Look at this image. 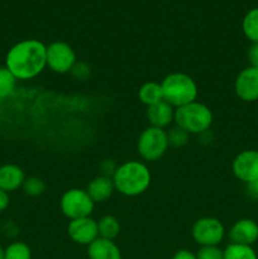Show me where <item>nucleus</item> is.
I'll use <instances>...</instances> for the list:
<instances>
[{"instance_id":"nucleus-1","label":"nucleus","mask_w":258,"mask_h":259,"mask_svg":"<svg viewBox=\"0 0 258 259\" xmlns=\"http://www.w3.org/2000/svg\"><path fill=\"white\" fill-rule=\"evenodd\" d=\"M47 46L38 39H24L15 43L7 53L5 67L17 80H30L39 75L47 66Z\"/></svg>"},{"instance_id":"nucleus-2","label":"nucleus","mask_w":258,"mask_h":259,"mask_svg":"<svg viewBox=\"0 0 258 259\" xmlns=\"http://www.w3.org/2000/svg\"><path fill=\"white\" fill-rule=\"evenodd\" d=\"M113 182L116 191L124 196H138L149 187L151 172L142 162L129 161L116 168Z\"/></svg>"},{"instance_id":"nucleus-3","label":"nucleus","mask_w":258,"mask_h":259,"mask_svg":"<svg viewBox=\"0 0 258 259\" xmlns=\"http://www.w3.org/2000/svg\"><path fill=\"white\" fill-rule=\"evenodd\" d=\"M161 88L163 100L176 109L196 101L197 86L186 73H169L161 82Z\"/></svg>"},{"instance_id":"nucleus-4","label":"nucleus","mask_w":258,"mask_h":259,"mask_svg":"<svg viewBox=\"0 0 258 259\" xmlns=\"http://www.w3.org/2000/svg\"><path fill=\"white\" fill-rule=\"evenodd\" d=\"M175 123L189 134H201L212 124V113L201 103H190L175 110Z\"/></svg>"},{"instance_id":"nucleus-5","label":"nucleus","mask_w":258,"mask_h":259,"mask_svg":"<svg viewBox=\"0 0 258 259\" xmlns=\"http://www.w3.org/2000/svg\"><path fill=\"white\" fill-rule=\"evenodd\" d=\"M167 148H168V141H167L166 131L154 126L144 129L137 143L139 156L148 162L158 161L159 158H162Z\"/></svg>"},{"instance_id":"nucleus-6","label":"nucleus","mask_w":258,"mask_h":259,"mask_svg":"<svg viewBox=\"0 0 258 259\" xmlns=\"http://www.w3.org/2000/svg\"><path fill=\"white\" fill-rule=\"evenodd\" d=\"M95 202L88 192L81 189H71L61 197V211L70 220L90 217Z\"/></svg>"},{"instance_id":"nucleus-7","label":"nucleus","mask_w":258,"mask_h":259,"mask_svg":"<svg viewBox=\"0 0 258 259\" xmlns=\"http://www.w3.org/2000/svg\"><path fill=\"white\" fill-rule=\"evenodd\" d=\"M192 238L200 247L219 245L224 239L225 228L217 218H201L192 227Z\"/></svg>"},{"instance_id":"nucleus-8","label":"nucleus","mask_w":258,"mask_h":259,"mask_svg":"<svg viewBox=\"0 0 258 259\" xmlns=\"http://www.w3.org/2000/svg\"><path fill=\"white\" fill-rule=\"evenodd\" d=\"M46 61L47 66L56 73H67L72 70L76 63L75 51L68 43L52 42L47 46L46 51Z\"/></svg>"},{"instance_id":"nucleus-9","label":"nucleus","mask_w":258,"mask_h":259,"mask_svg":"<svg viewBox=\"0 0 258 259\" xmlns=\"http://www.w3.org/2000/svg\"><path fill=\"white\" fill-rule=\"evenodd\" d=\"M234 176L244 184H250L258 179V151L247 149L237 154L232 164Z\"/></svg>"},{"instance_id":"nucleus-10","label":"nucleus","mask_w":258,"mask_h":259,"mask_svg":"<svg viewBox=\"0 0 258 259\" xmlns=\"http://www.w3.org/2000/svg\"><path fill=\"white\" fill-rule=\"evenodd\" d=\"M68 237L81 245H90L99 238L98 222L93 218L86 217L71 220L67 227Z\"/></svg>"},{"instance_id":"nucleus-11","label":"nucleus","mask_w":258,"mask_h":259,"mask_svg":"<svg viewBox=\"0 0 258 259\" xmlns=\"http://www.w3.org/2000/svg\"><path fill=\"white\" fill-rule=\"evenodd\" d=\"M234 90L240 100L247 103L258 100V68L249 66L240 71L235 78Z\"/></svg>"},{"instance_id":"nucleus-12","label":"nucleus","mask_w":258,"mask_h":259,"mask_svg":"<svg viewBox=\"0 0 258 259\" xmlns=\"http://www.w3.org/2000/svg\"><path fill=\"white\" fill-rule=\"evenodd\" d=\"M229 239L235 244L250 245L258 240V224L252 219H240L229 230Z\"/></svg>"},{"instance_id":"nucleus-13","label":"nucleus","mask_w":258,"mask_h":259,"mask_svg":"<svg viewBox=\"0 0 258 259\" xmlns=\"http://www.w3.org/2000/svg\"><path fill=\"white\" fill-rule=\"evenodd\" d=\"M147 118L151 123V126L163 129L175 121V109L168 103L162 100L158 104L148 106Z\"/></svg>"},{"instance_id":"nucleus-14","label":"nucleus","mask_w":258,"mask_h":259,"mask_svg":"<svg viewBox=\"0 0 258 259\" xmlns=\"http://www.w3.org/2000/svg\"><path fill=\"white\" fill-rule=\"evenodd\" d=\"M24 180V172L17 164H4L0 167V189L8 194L20 189Z\"/></svg>"},{"instance_id":"nucleus-15","label":"nucleus","mask_w":258,"mask_h":259,"mask_svg":"<svg viewBox=\"0 0 258 259\" xmlns=\"http://www.w3.org/2000/svg\"><path fill=\"white\" fill-rule=\"evenodd\" d=\"M89 259H121V253L113 240L98 238L88 245Z\"/></svg>"},{"instance_id":"nucleus-16","label":"nucleus","mask_w":258,"mask_h":259,"mask_svg":"<svg viewBox=\"0 0 258 259\" xmlns=\"http://www.w3.org/2000/svg\"><path fill=\"white\" fill-rule=\"evenodd\" d=\"M115 191L113 179L105 176H98L89 184L86 192L94 202H104Z\"/></svg>"},{"instance_id":"nucleus-17","label":"nucleus","mask_w":258,"mask_h":259,"mask_svg":"<svg viewBox=\"0 0 258 259\" xmlns=\"http://www.w3.org/2000/svg\"><path fill=\"white\" fill-rule=\"evenodd\" d=\"M138 96L139 100L147 106H152L154 105V104H158L159 101L163 100L161 83L154 82V81L146 82L141 89H139Z\"/></svg>"},{"instance_id":"nucleus-18","label":"nucleus","mask_w":258,"mask_h":259,"mask_svg":"<svg viewBox=\"0 0 258 259\" xmlns=\"http://www.w3.org/2000/svg\"><path fill=\"white\" fill-rule=\"evenodd\" d=\"M98 230L99 238L114 240L119 235V232H120V224H119L116 218L111 217V215H106V217H103L98 222Z\"/></svg>"},{"instance_id":"nucleus-19","label":"nucleus","mask_w":258,"mask_h":259,"mask_svg":"<svg viewBox=\"0 0 258 259\" xmlns=\"http://www.w3.org/2000/svg\"><path fill=\"white\" fill-rule=\"evenodd\" d=\"M242 29L252 43H258V8L250 9L243 18Z\"/></svg>"},{"instance_id":"nucleus-20","label":"nucleus","mask_w":258,"mask_h":259,"mask_svg":"<svg viewBox=\"0 0 258 259\" xmlns=\"http://www.w3.org/2000/svg\"><path fill=\"white\" fill-rule=\"evenodd\" d=\"M224 259H258V257L250 245L230 243L224 249Z\"/></svg>"},{"instance_id":"nucleus-21","label":"nucleus","mask_w":258,"mask_h":259,"mask_svg":"<svg viewBox=\"0 0 258 259\" xmlns=\"http://www.w3.org/2000/svg\"><path fill=\"white\" fill-rule=\"evenodd\" d=\"M17 85L15 76L7 67H0V100L13 95Z\"/></svg>"},{"instance_id":"nucleus-22","label":"nucleus","mask_w":258,"mask_h":259,"mask_svg":"<svg viewBox=\"0 0 258 259\" xmlns=\"http://www.w3.org/2000/svg\"><path fill=\"white\" fill-rule=\"evenodd\" d=\"M5 259H32V250L23 242H14L5 248Z\"/></svg>"},{"instance_id":"nucleus-23","label":"nucleus","mask_w":258,"mask_h":259,"mask_svg":"<svg viewBox=\"0 0 258 259\" xmlns=\"http://www.w3.org/2000/svg\"><path fill=\"white\" fill-rule=\"evenodd\" d=\"M22 189L28 196L37 197L46 191V184L43 182V180L38 179V177H25Z\"/></svg>"},{"instance_id":"nucleus-24","label":"nucleus","mask_w":258,"mask_h":259,"mask_svg":"<svg viewBox=\"0 0 258 259\" xmlns=\"http://www.w3.org/2000/svg\"><path fill=\"white\" fill-rule=\"evenodd\" d=\"M166 133H167L168 146L179 148V147H184L185 144L189 142V133L177 125L169 129V132H166Z\"/></svg>"},{"instance_id":"nucleus-25","label":"nucleus","mask_w":258,"mask_h":259,"mask_svg":"<svg viewBox=\"0 0 258 259\" xmlns=\"http://www.w3.org/2000/svg\"><path fill=\"white\" fill-rule=\"evenodd\" d=\"M197 259H224V250L220 249L218 245H207L200 247L196 253Z\"/></svg>"},{"instance_id":"nucleus-26","label":"nucleus","mask_w":258,"mask_h":259,"mask_svg":"<svg viewBox=\"0 0 258 259\" xmlns=\"http://www.w3.org/2000/svg\"><path fill=\"white\" fill-rule=\"evenodd\" d=\"M116 164L114 163L113 161H109V159H106V161H104L103 163L100 164V169H101V176H105V177H110V179H113L114 174H115L116 171Z\"/></svg>"},{"instance_id":"nucleus-27","label":"nucleus","mask_w":258,"mask_h":259,"mask_svg":"<svg viewBox=\"0 0 258 259\" xmlns=\"http://www.w3.org/2000/svg\"><path fill=\"white\" fill-rule=\"evenodd\" d=\"M72 73L73 76H76L77 78H80V80H83L85 77H88L89 73H90V70H89L88 66L85 65V63H75V66L72 67Z\"/></svg>"},{"instance_id":"nucleus-28","label":"nucleus","mask_w":258,"mask_h":259,"mask_svg":"<svg viewBox=\"0 0 258 259\" xmlns=\"http://www.w3.org/2000/svg\"><path fill=\"white\" fill-rule=\"evenodd\" d=\"M248 60L252 67L258 68V43H252L248 50Z\"/></svg>"},{"instance_id":"nucleus-29","label":"nucleus","mask_w":258,"mask_h":259,"mask_svg":"<svg viewBox=\"0 0 258 259\" xmlns=\"http://www.w3.org/2000/svg\"><path fill=\"white\" fill-rule=\"evenodd\" d=\"M172 259H197V258H196V254H194V253L190 252V250L181 249L179 250V252H176V254L174 255V258Z\"/></svg>"},{"instance_id":"nucleus-30","label":"nucleus","mask_w":258,"mask_h":259,"mask_svg":"<svg viewBox=\"0 0 258 259\" xmlns=\"http://www.w3.org/2000/svg\"><path fill=\"white\" fill-rule=\"evenodd\" d=\"M8 206H9V195L0 189V212L4 211Z\"/></svg>"},{"instance_id":"nucleus-31","label":"nucleus","mask_w":258,"mask_h":259,"mask_svg":"<svg viewBox=\"0 0 258 259\" xmlns=\"http://www.w3.org/2000/svg\"><path fill=\"white\" fill-rule=\"evenodd\" d=\"M247 186L248 192H249L250 196L254 197V199H258V179L254 180L253 182H250V184H248Z\"/></svg>"},{"instance_id":"nucleus-32","label":"nucleus","mask_w":258,"mask_h":259,"mask_svg":"<svg viewBox=\"0 0 258 259\" xmlns=\"http://www.w3.org/2000/svg\"><path fill=\"white\" fill-rule=\"evenodd\" d=\"M0 259H5V249L0 245Z\"/></svg>"}]
</instances>
